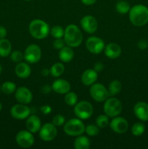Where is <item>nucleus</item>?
<instances>
[{
  "mask_svg": "<svg viewBox=\"0 0 148 149\" xmlns=\"http://www.w3.org/2000/svg\"><path fill=\"white\" fill-rule=\"evenodd\" d=\"M129 20L137 27L146 25L148 23V8L142 4L133 6L129 10Z\"/></svg>",
  "mask_w": 148,
  "mask_h": 149,
  "instance_id": "f257e3e1",
  "label": "nucleus"
},
{
  "mask_svg": "<svg viewBox=\"0 0 148 149\" xmlns=\"http://www.w3.org/2000/svg\"><path fill=\"white\" fill-rule=\"evenodd\" d=\"M65 44L71 47H78L83 41V34L77 26L71 24L66 27L64 33Z\"/></svg>",
  "mask_w": 148,
  "mask_h": 149,
  "instance_id": "f03ea898",
  "label": "nucleus"
},
{
  "mask_svg": "<svg viewBox=\"0 0 148 149\" xmlns=\"http://www.w3.org/2000/svg\"><path fill=\"white\" fill-rule=\"evenodd\" d=\"M28 30L30 35L36 39H45L50 31L49 25L41 19L32 20L29 24Z\"/></svg>",
  "mask_w": 148,
  "mask_h": 149,
  "instance_id": "7ed1b4c3",
  "label": "nucleus"
},
{
  "mask_svg": "<svg viewBox=\"0 0 148 149\" xmlns=\"http://www.w3.org/2000/svg\"><path fill=\"white\" fill-rule=\"evenodd\" d=\"M85 125L81 119L73 118L65 123L64 125V132L69 136L77 137L81 135L85 132Z\"/></svg>",
  "mask_w": 148,
  "mask_h": 149,
  "instance_id": "20e7f679",
  "label": "nucleus"
},
{
  "mask_svg": "<svg viewBox=\"0 0 148 149\" xmlns=\"http://www.w3.org/2000/svg\"><path fill=\"white\" fill-rule=\"evenodd\" d=\"M122 103L118 99L115 97H110L105 100L103 106L104 112L108 117H115L122 111Z\"/></svg>",
  "mask_w": 148,
  "mask_h": 149,
  "instance_id": "39448f33",
  "label": "nucleus"
},
{
  "mask_svg": "<svg viewBox=\"0 0 148 149\" xmlns=\"http://www.w3.org/2000/svg\"><path fill=\"white\" fill-rule=\"evenodd\" d=\"M74 113L81 119H89L93 113L92 105L86 100L78 102L74 107Z\"/></svg>",
  "mask_w": 148,
  "mask_h": 149,
  "instance_id": "423d86ee",
  "label": "nucleus"
},
{
  "mask_svg": "<svg viewBox=\"0 0 148 149\" xmlns=\"http://www.w3.org/2000/svg\"><path fill=\"white\" fill-rule=\"evenodd\" d=\"M89 93L91 97L97 102L105 101L110 96L108 90L100 83H94L91 84Z\"/></svg>",
  "mask_w": 148,
  "mask_h": 149,
  "instance_id": "0eeeda50",
  "label": "nucleus"
},
{
  "mask_svg": "<svg viewBox=\"0 0 148 149\" xmlns=\"http://www.w3.org/2000/svg\"><path fill=\"white\" fill-rule=\"evenodd\" d=\"M39 132L41 139L46 142L53 141L57 135V127L52 123H46L42 125Z\"/></svg>",
  "mask_w": 148,
  "mask_h": 149,
  "instance_id": "6e6552de",
  "label": "nucleus"
},
{
  "mask_svg": "<svg viewBox=\"0 0 148 149\" xmlns=\"http://www.w3.org/2000/svg\"><path fill=\"white\" fill-rule=\"evenodd\" d=\"M41 58V50L36 45H30L24 52V59L28 63H36Z\"/></svg>",
  "mask_w": 148,
  "mask_h": 149,
  "instance_id": "1a4fd4ad",
  "label": "nucleus"
},
{
  "mask_svg": "<svg viewBox=\"0 0 148 149\" xmlns=\"http://www.w3.org/2000/svg\"><path fill=\"white\" fill-rule=\"evenodd\" d=\"M16 143L21 148H30L34 143V137L32 132L28 130H21L18 132L15 138Z\"/></svg>",
  "mask_w": 148,
  "mask_h": 149,
  "instance_id": "9d476101",
  "label": "nucleus"
},
{
  "mask_svg": "<svg viewBox=\"0 0 148 149\" xmlns=\"http://www.w3.org/2000/svg\"><path fill=\"white\" fill-rule=\"evenodd\" d=\"M86 47L89 52L92 54H100L104 50V42L97 36H91L86 42Z\"/></svg>",
  "mask_w": 148,
  "mask_h": 149,
  "instance_id": "9b49d317",
  "label": "nucleus"
},
{
  "mask_svg": "<svg viewBox=\"0 0 148 149\" xmlns=\"http://www.w3.org/2000/svg\"><path fill=\"white\" fill-rule=\"evenodd\" d=\"M10 113L11 116L14 119H18V120H23V119H27L30 114V109L26 104H16L13 106L10 109Z\"/></svg>",
  "mask_w": 148,
  "mask_h": 149,
  "instance_id": "f8f14e48",
  "label": "nucleus"
},
{
  "mask_svg": "<svg viewBox=\"0 0 148 149\" xmlns=\"http://www.w3.org/2000/svg\"><path fill=\"white\" fill-rule=\"evenodd\" d=\"M110 127L112 130L117 134H123L128 130L129 123L127 120L123 117L115 116L110 122Z\"/></svg>",
  "mask_w": 148,
  "mask_h": 149,
  "instance_id": "ddd939ff",
  "label": "nucleus"
},
{
  "mask_svg": "<svg viewBox=\"0 0 148 149\" xmlns=\"http://www.w3.org/2000/svg\"><path fill=\"white\" fill-rule=\"evenodd\" d=\"M81 26L84 31L88 33H94L97 30L98 23L94 17L91 15H86L80 21Z\"/></svg>",
  "mask_w": 148,
  "mask_h": 149,
  "instance_id": "4468645a",
  "label": "nucleus"
},
{
  "mask_svg": "<svg viewBox=\"0 0 148 149\" xmlns=\"http://www.w3.org/2000/svg\"><path fill=\"white\" fill-rule=\"evenodd\" d=\"M15 97L17 101L22 104H28L33 100V94L31 91L25 87L17 88L15 91Z\"/></svg>",
  "mask_w": 148,
  "mask_h": 149,
  "instance_id": "2eb2a0df",
  "label": "nucleus"
},
{
  "mask_svg": "<svg viewBox=\"0 0 148 149\" xmlns=\"http://www.w3.org/2000/svg\"><path fill=\"white\" fill-rule=\"evenodd\" d=\"M135 116L142 122L148 121V104L145 102H138L133 107Z\"/></svg>",
  "mask_w": 148,
  "mask_h": 149,
  "instance_id": "dca6fc26",
  "label": "nucleus"
},
{
  "mask_svg": "<svg viewBox=\"0 0 148 149\" xmlns=\"http://www.w3.org/2000/svg\"><path fill=\"white\" fill-rule=\"evenodd\" d=\"M52 88L57 94H66L71 90V84L67 80L58 79L52 83Z\"/></svg>",
  "mask_w": 148,
  "mask_h": 149,
  "instance_id": "f3484780",
  "label": "nucleus"
},
{
  "mask_svg": "<svg viewBox=\"0 0 148 149\" xmlns=\"http://www.w3.org/2000/svg\"><path fill=\"white\" fill-rule=\"evenodd\" d=\"M104 54L110 59H116L121 55V47L116 43H110L104 47Z\"/></svg>",
  "mask_w": 148,
  "mask_h": 149,
  "instance_id": "a211bd4d",
  "label": "nucleus"
},
{
  "mask_svg": "<svg viewBox=\"0 0 148 149\" xmlns=\"http://www.w3.org/2000/svg\"><path fill=\"white\" fill-rule=\"evenodd\" d=\"M26 125L28 130L32 133H36L41 127V122L39 116L36 115H31L27 118Z\"/></svg>",
  "mask_w": 148,
  "mask_h": 149,
  "instance_id": "6ab92c4d",
  "label": "nucleus"
},
{
  "mask_svg": "<svg viewBox=\"0 0 148 149\" xmlns=\"http://www.w3.org/2000/svg\"><path fill=\"white\" fill-rule=\"evenodd\" d=\"M98 78L97 72L94 69H87L81 76V81L86 86H91L94 84Z\"/></svg>",
  "mask_w": 148,
  "mask_h": 149,
  "instance_id": "aec40b11",
  "label": "nucleus"
},
{
  "mask_svg": "<svg viewBox=\"0 0 148 149\" xmlns=\"http://www.w3.org/2000/svg\"><path fill=\"white\" fill-rule=\"evenodd\" d=\"M16 75L20 79H26L31 74V68L26 63L20 62L17 63L15 68Z\"/></svg>",
  "mask_w": 148,
  "mask_h": 149,
  "instance_id": "412c9836",
  "label": "nucleus"
},
{
  "mask_svg": "<svg viewBox=\"0 0 148 149\" xmlns=\"http://www.w3.org/2000/svg\"><path fill=\"white\" fill-rule=\"evenodd\" d=\"M74 57V52L71 47H64L59 49V58L62 62L69 63Z\"/></svg>",
  "mask_w": 148,
  "mask_h": 149,
  "instance_id": "4be33fe9",
  "label": "nucleus"
},
{
  "mask_svg": "<svg viewBox=\"0 0 148 149\" xmlns=\"http://www.w3.org/2000/svg\"><path fill=\"white\" fill-rule=\"evenodd\" d=\"M12 45L10 41L7 39H0V56L6 58L11 53Z\"/></svg>",
  "mask_w": 148,
  "mask_h": 149,
  "instance_id": "5701e85b",
  "label": "nucleus"
},
{
  "mask_svg": "<svg viewBox=\"0 0 148 149\" xmlns=\"http://www.w3.org/2000/svg\"><path fill=\"white\" fill-rule=\"evenodd\" d=\"M90 147V141L87 137L79 135L74 141V148L75 149H88Z\"/></svg>",
  "mask_w": 148,
  "mask_h": 149,
  "instance_id": "b1692460",
  "label": "nucleus"
},
{
  "mask_svg": "<svg viewBox=\"0 0 148 149\" xmlns=\"http://www.w3.org/2000/svg\"><path fill=\"white\" fill-rule=\"evenodd\" d=\"M122 88V85L120 81L118 80H113L111 81L108 87V92L110 96H114L118 94Z\"/></svg>",
  "mask_w": 148,
  "mask_h": 149,
  "instance_id": "393cba45",
  "label": "nucleus"
},
{
  "mask_svg": "<svg viewBox=\"0 0 148 149\" xmlns=\"http://www.w3.org/2000/svg\"><path fill=\"white\" fill-rule=\"evenodd\" d=\"M49 71H50V74L53 77H59L64 73L65 66H64V65L62 63H56L52 65Z\"/></svg>",
  "mask_w": 148,
  "mask_h": 149,
  "instance_id": "a878e982",
  "label": "nucleus"
},
{
  "mask_svg": "<svg viewBox=\"0 0 148 149\" xmlns=\"http://www.w3.org/2000/svg\"><path fill=\"white\" fill-rule=\"evenodd\" d=\"M116 11L119 13L120 14H126V13H129L130 10V4L126 1L123 0H120V1L116 4L115 5Z\"/></svg>",
  "mask_w": 148,
  "mask_h": 149,
  "instance_id": "bb28decb",
  "label": "nucleus"
},
{
  "mask_svg": "<svg viewBox=\"0 0 148 149\" xmlns=\"http://www.w3.org/2000/svg\"><path fill=\"white\" fill-rule=\"evenodd\" d=\"M1 91L7 95L12 94L16 91V84L12 81H6L1 85Z\"/></svg>",
  "mask_w": 148,
  "mask_h": 149,
  "instance_id": "cd10ccee",
  "label": "nucleus"
},
{
  "mask_svg": "<svg viewBox=\"0 0 148 149\" xmlns=\"http://www.w3.org/2000/svg\"><path fill=\"white\" fill-rule=\"evenodd\" d=\"M65 102L70 106H74L78 103V96L75 93L68 92L65 96Z\"/></svg>",
  "mask_w": 148,
  "mask_h": 149,
  "instance_id": "c85d7f7f",
  "label": "nucleus"
},
{
  "mask_svg": "<svg viewBox=\"0 0 148 149\" xmlns=\"http://www.w3.org/2000/svg\"><path fill=\"white\" fill-rule=\"evenodd\" d=\"M145 125L141 123V122H136L131 127V133L134 136H140L145 132Z\"/></svg>",
  "mask_w": 148,
  "mask_h": 149,
  "instance_id": "c756f323",
  "label": "nucleus"
},
{
  "mask_svg": "<svg viewBox=\"0 0 148 149\" xmlns=\"http://www.w3.org/2000/svg\"><path fill=\"white\" fill-rule=\"evenodd\" d=\"M96 125L99 128H105L109 125L108 116L107 115H100L96 119Z\"/></svg>",
  "mask_w": 148,
  "mask_h": 149,
  "instance_id": "7c9ffc66",
  "label": "nucleus"
},
{
  "mask_svg": "<svg viewBox=\"0 0 148 149\" xmlns=\"http://www.w3.org/2000/svg\"><path fill=\"white\" fill-rule=\"evenodd\" d=\"M51 34L55 39H59L64 36L65 31L60 26H55L51 29Z\"/></svg>",
  "mask_w": 148,
  "mask_h": 149,
  "instance_id": "2f4dec72",
  "label": "nucleus"
},
{
  "mask_svg": "<svg viewBox=\"0 0 148 149\" xmlns=\"http://www.w3.org/2000/svg\"><path fill=\"white\" fill-rule=\"evenodd\" d=\"M85 132L89 136H95L100 132V129L97 125H88L85 127Z\"/></svg>",
  "mask_w": 148,
  "mask_h": 149,
  "instance_id": "473e14b6",
  "label": "nucleus"
},
{
  "mask_svg": "<svg viewBox=\"0 0 148 149\" xmlns=\"http://www.w3.org/2000/svg\"><path fill=\"white\" fill-rule=\"evenodd\" d=\"M24 58V55L20 50L13 51L10 53V59L14 63H20Z\"/></svg>",
  "mask_w": 148,
  "mask_h": 149,
  "instance_id": "72a5a7b5",
  "label": "nucleus"
},
{
  "mask_svg": "<svg viewBox=\"0 0 148 149\" xmlns=\"http://www.w3.org/2000/svg\"><path fill=\"white\" fill-rule=\"evenodd\" d=\"M65 122V119L62 115L57 114L55 115L52 119V124L56 127H61L64 125Z\"/></svg>",
  "mask_w": 148,
  "mask_h": 149,
  "instance_id": "f704fd0d",
  "label": "nucleus"
},
{
  "mask_svg": "<svg viewBox=\"0 0 148 149\" xmlns=\"http://www.w3.org/2000/svg\"><path fill=\"white\" fill-rule=\"evenodd\" d=\"M65 45H66V44H65V40H62L61 38H59V39H55L53 42L54 48L56 49H62V47H65Z\"/></svg>",
  "mask_w": 148,
  "mask_h": 149,
  "instance_id": "c9c22d12",
  "label": "nucleus"
},
{
  "mask_svg": "<svg viewBox=\"0 0 148 149\" xmlns=\"http://www.w3.org/2000/svg\"><path fill=\"white\" fill-rule=\"evenodd\" d=\"M40 111L45 115H47L52 112V107L48 105H45V106H41L40 108Z\"/></svg>",
  "mask_w": 148,
  "mask_h": 149,
  "instance_id": "e433bc0d",
  "label": "nucleus"
},
{
  "mask_svg": "<svg viewBox=\"0 0 148 149\" xmlns=\"http://www.w3.org/2000/svg\"><path fill=\"white\" fill-rule=\"evenodd\" d=\"M138 47L140 49H145L148 46V42L145 39H141L138 42Z\"/></svg>",
  "mask_w": 148,
  "mask_h": 149,
  "instance_id": "4c0bfd02",
  "label": "nucleus"
},
{
  "mask_svg": "<svg viewBox=\"0 0 148 149\" xmlns=\"http://www.w3.org/2000/svg\"><path fill=\"white\" fill-rule=\"evenodd\" d=\"M52 90V87L49 85V84H44L41 87V92L43 94H49L51 93V91Z\"/></svg>",
  "mask_w": 148,
  "mask_h": 149,
  "instance_id": "58836bf2",
  "label": "nucleus"
},
{
  "mask_svg": "<svg viewBox=\"0 0 148 149\" xmlns=\"http://www.w3.org/2000/svg\"><path fill=\"white\" fill-rule=\"evenodd\" d=\"M7 35V29L3 26H0V39L6 38Z\"/></svg>",
  "mask_w": 148,
  "mask_h": 149,
  "instance_id": "ea45409f",
  "label": "nucleus"
},
{
  "mask_svg": "<svg viewBox=\"0 0 148 149\" xmlns=\"http://www.w3.org/2000/svg\"><path fill=\"white\" fill-rule=\"evenodd\" d=\"M94 69L95 70L97 73L100 72V71H102L104 69V65H103V63H102L101 62H97V63L94 65Z\"/></svg>",
  "mask_w": 148,
  "mask_h": 149,
  "instance_id": "a19ab883",
  "label": "nucleus"
},
{
  "mask_svg": "<svg viewBox=\"0 0 148 149\" xmlns=\"http://www.w3.org/2000/svg\"><path fill=\"white\" fill-rule=\"evenodd\" d=\"M97 1V0H81L83 4H84L85 5H87V6L92 5V4H95Z\"/></svg>",
  "mask_w": 148,
  "mask_h": 149,
  "instance_id": "79ce46f5",
  "label": "nucleus"
},
{
  "mask_svg": "<svg viewBox=\"0 0 148 149\" xmlns=\"http://www.w3.org/2000/svg\"><path fill=\"white\" fill-rule=\"evenodd\" d=\"M41 75L43 77H47L50 74V71L49 69H47V68H44L41 71Z\"/></svg>",
  "mask_w": 148,
  "mask_h": 149,
  "instance_id": "37998d69",
  "label": "nucleus"
},
{
  "mask_svg": "<svg viewBox=\"0 0 148 149\" xmlns=\"http://www.w3.org/2000/svg\"><path fill=\"white\" fill-rule=\"evenodd\" d=\"M1 109H2V105H1V103H0V111H1Z\"/></svg>",
  "mask_w": 148,
  "mask_h": 149,
  "instance_id": "c03bdc74",
  "label": "nucleus"
},
{
  "mask_svg": "<svg viewBox=\"0 0 148 149\" xmlns=\"http://www.w3.org/2000/svg\"><path fill=\"white\" fill-rule=\"evenodd\" d=\"M1 65H0V74H1Z\"/></svg>",
  "mask_w": 148,
  "mask_h": 149,
  "instance_id": "a18cd8bd",
  "label": "nucleus"
},
{
  "mask_svg": "<svg viewBox=\"0 0 148 149\" xmlns=\"http://www.w3.org/2000/svg\"><path fill=\"white\" fill-rule=\"evenodd\" d=\"M1 86H0V94H1Z\"/></svg>",
  "mask_w": 148,
  "mask_h": 149,
  "instance_id": "49530a36",
  "label": "nucleus"
},
{
  "mask_svg": "<svg viewBox=\"0 0 148 149\" xmlns=\"http://www.w3.org/2000/svg\"><path fill=\"white\" fill-rule=\"evenodd\" d=\"M24 1H31V0H24Z\"/></svg>",
  "mask_w": 148,
  "mask_h": 149,
  "instance_id": "de8ad7c7",
  "label": "nucleus"
}]
</instances>
